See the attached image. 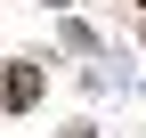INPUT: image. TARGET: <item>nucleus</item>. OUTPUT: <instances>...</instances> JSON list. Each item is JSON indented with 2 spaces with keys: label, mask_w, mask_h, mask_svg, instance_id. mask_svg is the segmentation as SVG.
Listing matches in <instances>:
<instances>
[{
  "label": "nucleus",
  "mask_w": 146,
  "mask_h": 138,
  "mask_svg": "<svg viewBox=\"0 0 146 138\" xmlns=\"http://www.w3.org/2000/svg\"><path fill=\"white\" fill-rule=\"evenodd\" d=\"M33 98H41V73L16 65V73H8V106H33Z\"/></svg>",
  "instance_id": "1"
}]
</instances>
